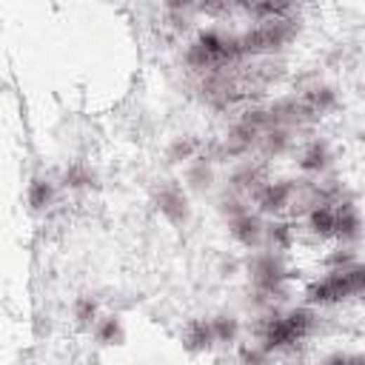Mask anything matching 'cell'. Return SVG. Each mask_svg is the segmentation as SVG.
<instances>
[{"label": "cell", "instance_id": "7402d4cb", "mask_svg": "<svg viewBox=\"0 0 365 365\" xmlns=\"http://www.w3.org/2000/svg\"><path fill=\"white\" fill-rule=\"evenodd\" d=\"M323 365H362V357H357V354H334Z\"/></svg>", "mask_w": 365, "mask_h": 365}, {"label": "cell", "instance_id": "9c48e42d", "mask_svg": "<svg viewBox=\"0 0 365 365\" xmlns=\"http://www.w3.org/2000/svg\"><path fill=\"white\" fill-rule=\"evenodd\" d=\"M328 160H331L328 146H326V143H319V140H314V143L303 152V157H300V168H303V171H323V168L328 166Z\"/></svg>", "mask_w": 365, "mask_h": 365}, {"label": "cell", "instance_id": "5bb4252c", "mask_svg": "<svg viewBox=\"0 0 365 365\" xmlns=\"http://www.w3.org/2000/svg\"><path fill=\"white\" fill-rule=\"evenodd\" d=\"M197 149H200V143L194 140V137H180V140H174L171 149H168V160H171V163L192 160V157L197 154Z\"/></svg>", "mask_w": 365, "mask_h": 365}, {"label": "cell", "instance_id": "ffe728a7", "mask_svg": "<svg viewBox=\"0 0 365 365\" xmlns=\"http://www.w3.org/2000/svg\"><path fill=\"white\" fill-rule=\"evenodd\" d=\"M220 211H223V214H228L232 220H237V217L248 214L246 203H243V200H237V197H223V200H220Z\"/></svg>", "mask_w": 365, "mask_h": 365}, {"label": "cell", "instance_id": "30bf717a", "mask_svg": "<svg viewBox=\"0 0 365 365\" xmlns=\"http://www.w3.org/2000/svg\"><path fill=\"white\" fill-rule=\"evenodd\" d=\"M260 143H263V154L265 157H277V154H283L288 149L291 134H288V128H268L260 137Z\"/></svg>", "mask_w": 365, "mask_h": 365}, {"label": "cell", "instance_id": "8fae6325", "mask_svg": "<svg viewBox=\"0 0 365 365\" xmlns=\"http://www.w3.org/2000/svg\"><path fill=\"white\" fill-rule=\"evenodd\" d=\"M186 345L192 348V351H203V348H208L211 343H214V334H211V323H203V319H194V323H189V328H186Z\"/></svg>", "mask_w": 365, "mask_h": 365}, {"label": "cell", "instance_id": "d6986e66", "mask_svg": "<svg viewBox=\"0 0 365 365\" xmlns=\"http://www.w3.org/2000/svg\"><path fill=\"white\" fill-rule=\"evenodd\" d=\"M208 163H211V160H200V163L189 171V182H192L194 189L208 186V180H211V168H208Z\"/></svg>", "mask_w": 365, "mask_h": 365}, {"label": "cell", "instance_id": "52a82bcc", "mask_svg": "<svg viewBox=\"0 0 365 365\" xmlns=\"http://www.w3.org/2000/svg\"><path fill=\"white\" fill-rule=\"evenodd\" d=\"M232 237L240 240L243 246H254L263 237V223L257 214H243L237 220H232Z\"/></svg>", "mask_w": 365, "mask_h": 365}, {"label": "cell", "instance_id": "7a4b0ae2", "mask_svg": "<svg viewBox=\"0 0 365 365\" xmlns=\"http://www.w3.org/2000/svg\"><path fill=\"white\" fill-rule=\"evenodd\" d=\"M294 37V23L286 18V20H271V23H263L257 29H248L246 34H240V49H243V58L248 55H265V52H277L283 46Z\"/></svg>", "mask_w": 365, "mask_h": 365}, {"label": "cell", "instance_id": "2e32d148", "mask_svg": "<svg viewBox=\"0 0 365 365\" xmlns=\"http://www.w3.org/2000/svg\"><path fill=\"white\" fill-rule=\"evenodd\" d=\"M268 237H271V243L277 248H288L291 240H294V225L291 223H274L268 228Z\"/></svg>", "mask_w": 365, "mask_h": 365}, {"label": "cell", "instance_id": "277c9868", "mask_svg": "<svg viewBox=\"0 0 365 365\" xmlns=\"http://www.w3.org/2000/svg\"><path fill=\"white\" fill-rule=\"evenodd\" d=\"M297 106H300V114H303V120L319 117V114H326V112L334 106V91H331L328 86H317V88H308L303 98H297Z\"/></svg>", "mask_w": 365, "mask_h": 365}, {"label": "cell", "instance_id": "8992f818", "mask_svg": "<svg viewBox=\"0 0 365 365\" xmlns=\"http://www.w3.org/2000/svg\"><path fill=\"white\" fill-rule=\"evenodd\" d=\"M157 208L160 214H166L171 223H182L189 217V200L177 186H163L157 194Z\"/></svg>", "mask_w": 365, "mask_h": 365}, {"label": "cell", "instance_id": "e0dca14e", "mask_svg": "<svg viewBox=\"0 0 365 365\" xmlns=\"http://www.w3.org/2000/svg\"><path fill=\"white\" fill-rule=\"evenodd\" d=\"M98 317V303L91 297H77L74 300V319L77 323H91Z\"/></svg>", "mask_w": 365, "mask_h": 365}, {"label": "cell", "instance_id": "ac0fdd59", "mask_svg": "<svg viewBox=\"0 0 365 365\" xmlns=\"http://www.w3.org/2000/svg\"><path fill=\"white\" fill-rule=\"evenodd\" d=\"M120 319L117 317H106L103 323L98 326V340L100 343H114V340H120Z\"/></svg>", "mask_w": 365, "mask_h": 365}, {"label": "cell", "instance_id": "3957f363", "mask_svg": "<svg viewBox=\"0 0 365 365\" xmlns=\"http://www.w3.org/2000/svg\"><path fill=\"white\" fill-rule=\"evenodd\" d=\"M294 182L291 180H277V182H265V186L254 194L257 197V206H260V211H265V214H277V211H283L286 206H291L294 203Z\"/></svg>", "mask_w": 365, "mask_h": 365}, {"label": "cell", "instance_id": "7c38bea8", "mask_svg": "<svg viewBox=\"0 0 365 365\" xmlns=\"http://www.w3.org/2000/svg\"><path fill=\"white\" fill-rule=\"evenodd\" d=\"M52 197H55V189H52V182L49 180H32L29 182V206L32 208H46L52 203Z\"/></svg>", "mask_w": 365, "mask_h": 365}, {"label": "cell", "instance_id": "ba28073f", "mask_svg": "<svg viewBox=\"0 0 365 365\" xmlns=\"http://www.w3.org/2000/svg\"><path fill=\"white\" fill-rule=\"evenodd\" d=\"M334 225H337V211L334 206H314L308 211V228L319 237H334Z\"/></svg>", "mask_w": 365, "mask_h": 365}, {"label": "cell", "instance_id": "4fadbf2b", "mask_svg": "<svg viewBox=\"0 0 365 365\" xmlns=\"http://www.w3.org/2000/svg\"><path fill=\"white\" fill-rule=\"evenodd\" d=\"M237 331H240V326H237L234 317L220 314V317L211 319V334H214V340H220V343H232V340L237 337Z\"/></svg>", "mask_w": 365, "mask_h": 365}, {"label": "cell", "instance_id": "6da1fadb", "mask_svg": "<svg viewBox=\"0 0 365 365\" xmlns=\"http://www.w3.org/2000/svg\"><path fill=\"white\" fill-rule=\"evenodd\" d=\"M365 288V271L359 265H351V268H340V271H331L328 277L317 280L314 286H308L305 297L308 303H337V300H345V297H354Z\"/></svg>", "mask_w": 365, "mask_h": 365}, {"label": "cell", "instance_id": "5b68a950", "mask_svg": "<svg viewBox=\"0 0 365 365\" xmlns=\"http://www.w3.org/2000/svg\"><path fill=\"white\" fill-rule=\"evenodd\" d=\"M265 174H268V168H265V163H260V160H251V163H246L243 168H237V174L232 177V189L234 192H240V194H257L263 186H265Z\"/></svg>", "mask_w": 365, "mask_h": 365}, {"label": "cell", "instance_id": "44dd1931", "mask_svg": "<svg viewBox=\"0 0 365 365\" xmlns=\"http://www.w3.org/2000/svg\"><path fill=\"white\" fill-rule=\"evenodd\" d=\"M243 365H265V359H268V354L260 348V345H254V348H243Z\"/></svg>", "mask_w": 365, "mask_h": 365}, {"label": "cell", "instance_id": "9a60e30c", "mask_svg": "<svg viewBox=\"0 0 365 365\" xmlns=\"http://www.w3.org/2000/svg\"><path fill=\"white\" fill-rule=\"evenodd\" d=\"M63 182H66L69 189H83V186H91V182H95V174H91L86 166L74 163V166H69L63 171Z\"/></svg>", "mask_w": 365, "mask_h": 365}]
</instances>
